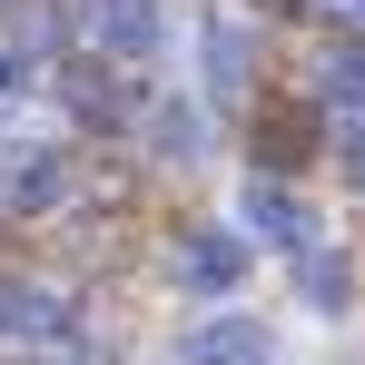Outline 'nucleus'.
Masks as SVG:
<instances>
[{"instance_id": "nucleus-1", "label": "nucleus", "mask_w": 365, "mask_h": 365, "mask_svg": "<svg viewBox=\"0 0 365 365\" xmlns=\"http://www.w3.org/2000/svg\"><path fill=\"white\" fill-rule=\"evenodd\" d=\"M237 227H247V237H267V247H287V257H297V247H316V217H306V207H297L277 178H247Z\"/></svg>"}, {"instance_id": "nucleus-2", "label": "nucleus", "mask_w": 365, "mask_h": 365, "mask_svg": "<svg viewBox=\"0 0 365 365\" xmlns=\"http://www.w3.org/2000/svg\"><path fill=\"white\" fill-rule=\"evenodd\" d=\"M267 326L257 316H207V326H187L178 336V365H267Z\"/></svg>"}, {"instance_id": "nucleus-3", "label": "nucleus", "mask_w": 365, "mask_h": 365, "mask_svg": "<svg viewBox=\"0 0 365 365\" xmlns=\"http://www.w3.org/2000/svg\"><path fill=\"white\" fill-rule=\"evenodd\" d=\"M60 326H69L60 287H40V277H0V336H10V346H50Z\"/></svg>"}, {"instance_id": "nucleus-4", "label": "nucleus", "mask_w": 365, "mask_h": 365, "mask_svg": "<svg viewBox=\"0 0 365 365\" xmlns=\"http://www.w3.org/2000/svg\"><path fill=\"white\" fill-rule=\"evenodd\" d=\"M178 277L197 287V297H227L247 277V237L237 227H187V247H178Z\"/></svg>"}, {"instance_id": "nucleus-5", "label": "nucleus", "mask_w": 365, "mask_h": 365, "mask_svg": "<svg viewBox=\"0 0 365 365\" xmlns=\"http://www.w3.org/2000/svg\"><path fill=\"white\" fill-rule=\"evenodd\" d=\"M60 99L79 109L89 128H119L128 109H138V89H128L119 69H99V60H79V69H60Z\"/></svg>"}, {"instance_id": "nucleus-6", "label": "nucleus", "mask_w": 365, "mask_h": 365, "mask_svg": "<svg viewBox=\"0 0 365 365\" xmlns=\"http://www.w3.org/2000/svg\"><path fill=\"white\" fill-rule=\"evenodd\" d=\"M69 197V168L50 148H20L10 168H0V207H20V217H40V207H60Z\"/></svg>"}, {"instance_id": "nucleus-7", "label": "nucleus", "mask_w": 365, "mask_h": 365, "mask_svg": "<svg viewBox=\"0 0 365 365\" xmlns=\"http://www.w3.org/2000/svg\"><path fill=\"white\" fill-rule=\"evenodd\" d=\"M89 30H99V50L138 60V50L158 40V0H99V10H89Z\"/></svg>"}, {"instance_id": "nucleus-8", "label": "nucleus", "mask_w": 365, "mask_h": 365, "mask_svg": "<svg viewBox=\"0 0 365 365\" xmlns=\"http://www.w3.org/2000/svg\"><path fill=\"white\" fill-rule=\"evenodd\" d=\"M247 60H257L247 20H237V10H217V20H207V79H217V89H247Z\"/></svg>"}, {"instance_id": "nucleus-9", "label": "nucleus", "mask_w": 365, "mask_h": 365, "mask_svg": "<svg viewBox=\"0 0 365 365\" xmlns=\"http://www.w3.org/2000/svg\"><path fill=\"white\" fill-rule=\"evenodd\" d=\"M297 287H306V306H326V316H336V306L356 297V267H346V257H326V247H297Z\"/></svg>"}, {"instance_id": "nucleus-10", "label": "nucleus", "mask_w": 365, "mask_h": 365, "mask_svg": "<svg viewBox=\"0 0 365 365\" xmlns=\"http://www.w3.org/2000/svg\"><path fill=\"white\" fill-rule=\"evenodd\" d=\"M257 148H267V168H297L306 158V109H267L257 119Z\"/></svg>"}, {"instance_id": "nucleus-11", "label": "nucleus", "mask_w": 365, "mask_h": 365, "mask_svg": "<svg viewBox=\"0 0 365 365\" xmlns=\"http://www.w3.org/2000/svg\"><path fill=\"white\" fill-rule=\"evenodd\" d=\"M326 99L365 109V50H336V60H326Z\"/></svg>"}, {"instance_id": "nucleus-12", "label": "nucleus", "mask_w": 365, "mask_h": 365, "mask_svg": "<svg viewBox=\"0 0 365 365\" xmlns=\"http://www.w3.org/2000/svg\"><path fill=\"white\" fill-rule=\"evenodd\" d=\"M158 148L168 158H197V109H158Z\"/></svg>"}, {"instance_id": "nucleus-13", "label": "nucleus", "mask_w": 365, "mask_h": 365, "mask_svg": "<svg viewBox=\"0 0 365 365\" xmlns=\"http://www.w3.org/2000/svg\"><path fill=\"white\" fill-rule=\"evenodd\" d=\"M316 10H336V20H365V0H316Z\"/></svg>"}, {"instance_id": "nucleus-14", "label": "nucleus", "mask_w": 365, "mask_h": 365, "mask_svg": "<svg viewBox=\"0 0 365 365\" xmlns=\"http://www.w3.org/2000/svg\"><path fill=\"white\" fill-rule=\"evenodd\" d=\"M346 168H356V178H365V128H356V138H346Z\"/></svg>"}, {"instance_id": "nucleus-15", "label": "nucleus", "mask_w": 365, "mask_h": 365, "mask_svg": "<svg viewBox=\"0 0 365 365\" xmlns=\"http://www.w3.org/2000/svg\"><path fill=\"white\" fill-rule=\"evenodd\" d=\"M50 365H79V356H50Z\"/></svg>"}]
</instances>
